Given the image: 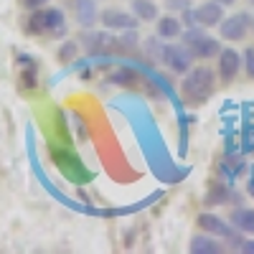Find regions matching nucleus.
Listing matches in <instances>:
<instances>
[{
	"label": "nucleus",
	"instance_id": "nucleus-1",
	"mask_svg": "<svg viewBox=\"0 0 254 254\" xmlns=\"http://www.w3.org/2000/svg\"><path fill=\"white\" fill-rule=\"evenodd\" d=\"M216 89V76L208 66H190L181 81V94L188 104H203Z\"/></svg>",
	"mask_w": 254,
	"mask_h": 254
},
{
	"label": "nucleus",
	"instance_id": "nucleus-2",
	"mask_svg": "<svg viewBox=\"0 0 254 254\" xmlns=\"http://www.w3.org/2000/svg\"><path fill=\"white\" fill-rule=\"evenodd\" d=\"M31 31L36 33H66V18L61 8H36L31 15Z\"/></svg>",
	"mask_w": 254,
	"mask_h": 254
},
{
	"label": "nucleus",
	"instance_id": "nucleus-3",
	"mask_svg": "<svg viewBox=\"0 0 254 254\" xmlns=\"http://www.w3.org/2000/svg\"><path fill=\"white\" fill-rule=\"evenodd\" d=\"M183 44L188 46L190 54H193V59H211V56H219V51H221L219 41L211 38V36H206V33L198 31V28L186 31V33H183Z\"/></svg>",
	"mask_w": 254,
	"mask_h": 254
},
{
	"label": "nucleus",
	"instance_id": "nucleus-4",
	"mask_svg": "<svg viewBox=\"0 0 254 254\" xmlns=\"http://www.w3.org/2000/svg\"><path fill=\"white\" fill-rule=\"evenodd\" d=\"M160 61L165 64L171 71H176V74H186L188 69H190V64H193V54L188 51V46L183 44V46H163V51H160Z\"/></svg>",
	"mask_w": 254,
	"mask_h": 254
},
{
	"label": "nucleus",
	"instance_id": "nucleus-5",
	"mask_svg": "<svg viewBox=\"0 0 254 254\" xmlns=\"http://www.w3.org/2000/svg\"><path fill=\"white\" fill-rule=\"evenodd\" d=\"M198 226L206 231V234H216V237L231 242L234 247L242 244V237L237 234V229H234V226H229V224H226L224 219H219L216 214H201V216H198Z\"/></svg>",
	"mask_w": 254,
	"mask_h": 254
},
{
	"label": "nucleus",
	"instance_id": "nucleus-6",
	"mask_svg": "<svg viewBox=\"0 0 254 254\" xmlns=\"http://www.w3.org/2000/svg\"><path fill=\"white\" fill-rule=\"evenodd\" d=\"M249 26H252V15L249 13H234V15H229V18L221 20L219 31H221V38H226V41H242L247 36Z\"/></svg>",
	"mask_w": 254,
	"mask_h": 254
},
{
	"label": "nucleus",
	"instance_id": "nucleus-7",
	"mask_svg": "<svg viewBox=\"0 0 254 254\" xmlns=\"http://www.w3.org/2000/svg\"><path fill=\"white\" fill-rule=\"evenodd\" d=\"M137 15L135 13H125V10H117V8H107L102 13V26L107 31H132L137 28Z\"/></svg>",
	"mask_w": 254,
	"mask_h": 254
},
{
	"label": "nucleus",
	"instance_id": "nucleus-8",
	"mask_svg": "<svg viewBox=\"0 0 254 254\" xmlns=\"http://www.w3.org/2000/svg\"><path fill=\"white\" fill-rule=\"evenodd\" d=\"M239 69H242V56H239V51H234V49H221V51H219V79H221L224 84H231V81L237 79Z\"/></svg>",
	"mask_w": 254,
	"mask_h": 254
},
{
	"label": "nucleus",
	"instance_id": "nucleus-9",
	"mask_svg": "<svg viewBox=\"0 0 254 254\" xmlns=\"http://www.w3.org/2000/svg\"><path fill=\"white\" fill-rule=\"evenodd\" d=\"M193 18H196V26H206V28L219 26L224 20V5L219 0H206L193 10Z\"/></svg>",
	"mask_w": 254,
	"mask_h": 254
},
{
	"label": "nucleus",
	"instance_id": "nucleus-10",
	"mask_svg": "<svg viewBox=\"0 0 254 254\" xmlns=\"http://www.w3.org/2000/svg\"><path fill=\"white\" fill-rule=\"evenodd\" d=\"M231 226H234L239 234H254V208L239 206L231 211Z\"/></svg>",
	"mask_w": 254,
	"mask_h": 254
},
{
	"label": "nucleus",
	"instance_id": "nucleus-11",
	"mask_svg": "<svg viewBox=\"0 0 254 254\" xmlns=\"http://www.w3.org/2000/svg\"><path fill=\"white\" fill-rule=\"evenodd\" d=\"M74 13L81 28H92L97 23V5L94 0H74Z\"/></svg>",
	"mask_w": 254,
	"mask_h": 254
},
{
	"label": "nucleus",
	"instance_id": "nucleus-12",
	"mask_svg": "<svg viewBox=\"0 0 254 254\" xmlns=\"http://www.w3.org/2000/svg\"><path fill=\"white\" fill-rule=\"evenodd\" d=\"M190 254H221L224 247L221 242H216L214 237H206V234H196L190 239V247H188Z\"/></svg>",
	"mask_w": 254,
	"mask_h": 254
},
{
	"label": "nucleus",
	"instance_id": "nucleus-13",
	"mask_svg": "<svg viewBox=\"0 0 254 254\" xmlns=\"http://www.w3.org/2000/svg\"><path fill=\"white\" fill-rule=\"evenodd\" d=\"M181 31H183V26H181L178 18H173V15L158 18V36H160V38H178Z\"/></svg>",
	"mask_w": 254,
	"mask_h": 254
},
{
	"label": "nucleus",
	"instance_id": "nucleus-14",
	"mask_svg": "<svg viewBox=\"0 0 254 254\" xmlns=\"http://www.w3.org/2000/svg\"><path fill=\"white\" fill-rule=\"evenodd\" d=\"M132 13L140 20H155L158 18V5L153 0H132Z\"/></svg>",
	"mask_w": 254,
	"mask_h": 254
},
{
	"label": "nucleus",
	"instance_id": "nucleus-15",
	"mask_svg": "<svg viewBox=\"0 0 254 254\" xmlns=\"http://www.w3.org/2000/svg\"><path fill=\"white\" fill-rule=\"evenodd\" d=\"M135 79H137V74L130 66H117L110 74V81L112 84H120V87H130V84H135Z\"/></svg>",
	"mask_w": 254,
	"mask_h": 254
},
{
	"label": "nucleus",
	"instance_id": "nucleus-16",
	"mask_svg": "<svg viewBox=\"0 0 254 254\" xmlns=\"http://www.w3.org/2000/svg\"><path fill=\"white\" fill-rule=\"evenodd\" d=\"M226 198H229V188H226V186H221V183H216V186H211V190H208V196H206V206L224 203Z\"/></svg>",
	"mask_w": 254,
	"mask_h": 254
},
{
	"label": "nucleus",
	"instance_id": "nucleus-17",
	"mask_svg": "<svg viewBox=\"0 0 254 254\" xmlns=\"http://www.w3.org/2000/svg\"><path fill=\"white\" fill-rule=\"evenodd\" d=\"M76 54H79V44H76V41H64V44L59 46V51H56L59 61H64V64H69L71 59H76Z\"/></svg>",
	"mask_w": 254,
	"mask_h": 254
},
{
	"label": "nucleus",
	"instance_id": "nucleus-18",
	"mask_svg": "<svg viewBox=\"0 0 254 254\" xmlns=\"http://www.w3.org/2000/svg\"><path fill=\"white\" fill-rule=\"evenodd\" d=\"M242 66L247 69V76L254 79V46H249V49L242 54Z\"/></svg>",
	"mask_w": 254,
	"mask_h": 254
},
{
	"label": "nucleus",
	"instance_id": "nucleus-19",
	"mask_svg": "<svg viewBox=\"0 0 254 254\" xmlns=\"http://www.w3.org/2000/svg\"><path fill=\"white\" fill-rule=\"evenodd\" d=\"M20 84H23L26 89H33L36 87V66H31V64H28V69L20 71Z\"/></svg>",
	"mask_w": 254,
	"mask_h": 254
},
{
	"label": "nucleus",
	"instance_id": "nucleus-20",
	"mask_svg": "<svg viewBox=\"0 0 254 254\" xmlns=\"http://www.w3.org/2000/svg\"><path fill=\"white\" fill-rule=\"evenodd\" d=\"M18 3L23 5V8H28V10H36V8H44L49 0H18Z\"/></svg>",
	"mask_w": 254,
	"mask_h": 254
},
{
	"label": "nucleus",
	"instance_id": "nucleus-21",
	"mask_svg": "<svg viewBox=\"0 0 254 254\" xmlns=\"http://www.w3.org/2000/svg\"><path fill=\"white\" fill-rule=\"evenodd\" d=\"M237 249H239L242 254H254V242H242Z\"/></svg>",
	"mask_w": 254,
	"mask_h": 254
},
{
	"label": "nucleus",
	"instance_id": "nucleus-22",
	"mask_svg": "<svg viewBox=\"0 0 254 254\" xmlns=\"http://www.w3.org/2000/svg\"><path fill=\"white\" fill-rule=\"evenodd\" d=\"M219 3H221V5H231V3H234V0H219Z\"/></svg>",
	"mask_w": 254,
	"mask_h": 254
},
{
	"label": "nucleus",
	"instance_id": "nucleus-23",
	"mask_svg": "<svg viewBox=\"0 0 254 254\" xmlns=\"http://www.w3.org/2000/svg\"><path fill=\"white\" fill-rule=\"evenodd\" d=\"M249 193H252V196H254V181H252V183H249Z\"/></svg>",
	"mask_w": 254,
	"mask_h": 254
},
{
	"label": "nucleus",
	"instance_id": "nucleus-24",
	"mask_svg": "<svg viewBox=\"0 0 254 254\" xmlns=\"http://www.w3.org/2000/svg\"><path fill=\"white\" fill-rule=\"evenodd\" d=\"M252 28H254V18H252Z\"/></svg>",
	"mask_w": 254,
	"mask_h": 254
},
{
	"label": "nucleus",
	"instance_id": "nucleus-25",
	"mask_svg": "<svg viewBox=\"0 0 254 254\" xmlns=\"http://www.w3.org/2000/svg\"><path fill=\"white\" fill-rule=\"evenodd\" d=\"M252 3H254V0H252Z\"/></svg>",
	"mask_w": 254,
	"mask_h": 254
}]
</instances>
